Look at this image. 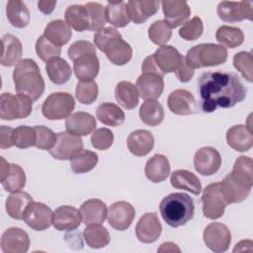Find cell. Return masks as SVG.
<instances>
[{"instance_id":"6da1fadb","label":"cell","mask_w":253,"mask_h":253,"mask_svg":"<svg viewBox=\"0 0 253 253\" xmlns=\"http://www.w3.org/2000/svg\"><path fill=\"white\" fill-rule=\"evenodd\" d=\"M201 109L211 113L220 108H231L246 98L247 89L232 72L210 71L199 78Z\"/></svg>"},{"instance_id":"7a4b0ae2","label":"cell","mask_w":253,"mask_h":253,"mask_svg":"<svg viewBox=\"0 0 253 253\" xmlns=\"http://www.w3.org/2000/svg\"><path fill=\"white\" fill-rule=\"evenodd\" d=\"M220 191L228 204L243 202L253 186V161L249 156H239L232 171L219 182Z\"/></svg>"},{"instance_id":"3957f363","label":"cell","mask_w":253,"mask_h":253,"mask_svg":"<svg viewBox=\"0 0 253 253\" xmlns=\"http://www.w3.org/2000/svg\"><path fill=\"white\" fill-rule=\"evenodd\" d=\"M13 81L18 94L39 100L44 91V81L37 62L31 58L22 59L14 68Z\"/></svg>"},{"instance_id":"277c9868","label":"cell","mask_w":253,"mask_h":253,"mask_svg":"<svg viewBox=\"0 0 253 253\" xmlns=\"http://www.w3.org/2000/svg\"><path fill=\"white\" fill-rule=\"evenodd\" d=\"M159 211L164 221L171 227L185 225L194 216L193 199L185 193H172L162 199Z\"/></svg>"},{"instance_id":"5b68a950","label":"cell","mask_w":253,"mask_h":253,"mask_svg":"<svg viewBox=\"0 0 253 253\" xmlns=\"http://www.w3.org/2000/svg\"><path fill=\"white\" fill-rule=\"evenodd\" d=\"M227 59V49L215 43H200L191 47L185 56V61L192 69L216 66Z\"/></svg>"},{"instance_id":"8992f818","label":"cell","mask_w":253,"mask_h":253,"mask_svg":"<svg viewBox=\"0 0 253 253\" xmlns=\"http://www.w3.org/2000/svg\"><path fill=\"white\" fill-rule=\"evenodd\" d=\"M33 100L23 94L2 93L0 97V119L13 121L29 117L33 110Z\"/></svg>"},{"instance_id":"52a82bcc","label":"cell","mask_w":253,"mask_h":253,"mask_svg":"<svg viewBox=\"0 0 253 253\" xmlns=\"http://www.w3.org/2000/svg\"><path fill=\"white\" fill-rule=\"evenodd\" d=\"M74 107V98L69 93L55 92L44 100L42 106V113L49 121H58L69 117Z\"/></svg>"},{"instance_id":"ba28073f","label":"cell","mask_w":253,"mask_h":253,"mask_svg":"<svg viewBox=\"0 0 253 253\" xmlns=\"http://www.w3.org/2000/svg\"><path fill=\"white\" fill-rule=\"evenodd\" d=\"M203 213L210 219H217L224 213V210L228 203L224 199L219 182L208 185L202 195Z\"/></svg>"},{"instance_id":"9c48e42d","label":"cell","mask_w":253,"mask_h":253,"mask_svg":"<svg viewBox=\"0 0 253 253\" xmlns=\"http://www.w3.org/2000/svg\"><path fill=\"white\" fill-rule=\"evenodd\" d=\"M220 20L236 23L243 20H253V3L251 1H221L216 8Z\"/></svg>"},{"instance_id":"30bf717a","label":"cell","mask_w":253,"mask_h":253,"mask_svg":"<svg viewBox=\"0 0 253 253\" xmlns=\"http://www.w3.org/2000/svg\"><path fill=\"white\" fill-rule=\"evenodd\" d=\"M56 142L48 150L49 154L57 160H71L83 149V140L81 136L71 134L67 131L56 133Z\"/></svg>"},{"instance_id":"8fae6325","label":"cell","mask_w":253,"mask_h":253,"mask_svg":"<svg viewBox=\"0 0 253 253\" xmlns=\"http://www.w3.org/2000/svg\"><path fill=\"white\" fill-rule=\"evenodd\" d=\"M206 246L213 252H225L231 242V233L228 227L220 222H211L206 226L203 232Z\"/></svg>"},{"instance_id":"7c38bea8","label":"cell","mask_w":253,"mask_h":253,"mask_svg":"<svg viewBox=\"0 0 253 253\" xmlns=\"http://www.w3.org/2000/svg\"><path fill=\"white\" fill-rule=\"evenodd\" d=\"M53 211L46 205L40 202H31L23 215L24 221L34 230L42 231L52 224Z\"/></svg>"},{"instance_id":"4fadbf2b","label":"cell","mask_w":253,"mask_h":253,"mask_svg":"<svg viewBox=\"0 0 253 253\" xmlns=\"http://www.w3.org/2000/svg\"><path fill=\"white\" fill-rule=\"evenodd\" d=\"M135 87L143 100H156L164 90L163 76L153 71H142L136 80Z\"/></svg>"},{"instance_id":"5bb4252c","label":"cell","mask_w":253,"mask_h":253,"mask_svg":"<svg viewBox=\"0 0 253 253\" xmlns=\"http://www.w3.org/2000/svg\"><path fill=\"white\" fill-rule=\"evenodd\" d=\"M221 165L219 152L211 146H204L196 151L194 156L195 170L204 176L216 173Z\"/></svg>"},{"instance_id":"9a60e30c","label":"cell","mask_w":253,"mask_h":253,"mask_svg":"<svg viewBox=\"0 0 253 253\" xmlns=\"http://www.w3.org/2000/svg\"><path fill=\"white\" fill-rule=\"evenodd\" d=\"M135 216V211L131 204L119 201L112 204L108 210V222L116 230L127 229Z\"/></svg>"},{"instance_id":"2e32d148","label":"cell","mask_w":253,"mask_h":253,"mask_svg":"<svg viewBox=\"0 0 253 253\" xmlns=\"http://www.w3.org/2000/svg\"><path fill=\"white\" fill-rule=\"evenodd\" d=\"M169 110L179 116H188L198 113V102L194 95L185 89L172 91L167 99Z\"/></svg>"},{"instance_id":"e0dca14e","label":"cell","mask_w":253,"mask_h":253,"mask_svg":"<svg viewBox=\"0 0 253 253\" xmlns=\"http://www.w3.org/2000/svg\"><path fill=\"white\" fill-rule=\"evenodd\" d=\"M162 232V225L156 212H145L137 221L135 234L142 243L155 242Z\"/></svg>"},{"instance_id":"ac0fdd59","label":"cell","mask_w":253,"mask_h":253,"mask_svg":"<svg viewBox=\"0 0 253 253\" xmlns=\"http://www.w3.org/2000/svg\"><path fill=\"white\" fill-rule=\"evenodd\" d=\"M30 247L28 233L20 227L6 229L1 237V250L4 253H26Z\"/></svg>"},{"instance_id":"d6986e66","label":"cell","mask_w":253,"mask_h":253,"mask_svg":"<svg viewBox=\"0 0 253 253\" xmlns=\"http://www.w3.org/2000/svg\"><path fill=\"white\" fill-rule=\"evenodd\" d=\"M151 55L156 67L163 75L175 72L184 57L177 48L169 44L161 45Z\"/></svg>"},{"instance_id":"ffe728a7","label":"cell","mask_w":253,"mask_h":253,"mask_svg":"<svg viewBox=\"0 0 253 253\" xmlns=\"http://www.w3.org/2000/svg\"><path fill=\"white\" fill-rule=\"evenodd\" d=\"M165 22L171 29L185 24L190 18L191 9L186 1H162L161 2Z\"/></svg>"},{"instance_id":"44dd1931","label":"cell","mask_w":253,"mask_h":253,"mask_svg":"<svg viewBox=\"0 0 253 253\" xmlns=\"http://www.w3.org/2000/svg\"><path fill=\"white\" fill-rule=\"evenodd\" d=\"M81 221L80 211L71 206L58 207L52 214V225L59 231L74 230Z\"/></svg>"},{"instance_id":"7402d4cb","label":"cell","mask_w":253,"mask_h":253,"mask_svg":"<svg viewBox=\"0 0 253 253\" xmlns=\"http://www.w3.org/2000/svg\"><path fill=\"white\" fill-rule=\"evenodd\" d=\"M97 121L95 117L86 112H76L65 120L66 131L77 135L85 136L93 132L96 128Z\"/></svg>"},{"instance_id":"603a6c76","label":"cell","mask_w":253,"mask_h":253,"mask_svg":"<svg viewBox=\"0 0 253 253\" xmlns=\"http://www.w3.org/2000/svg\"><path fill=\"white\" fill-rule=\"evenodd\" d=\"M226 142L238 152H246L253 145V134L250 126L236 125L228 128L226 132Z\"/></svg>"},{"instance_id":"cb8c5ba5","label":"cell","mask_w":253,"mask_h":253,"mask_svg":"<svg viewBox=\"0 0 253 253\" xmlns=\"http://www.w3.org/2000/svg\"><path fill=\"white\" fill-rule=\"evenodd\" d=\"M160 4L156 0H130L126 3V8L130 20L134 24H141L157 13Z\"/></svg>"},{"instance_id":"d4e9b609","label":"cell","mask_w":253,"mask_h":253,"mask_svg":"<svg viewBox=\"0 0 253 253\" xmlns=\"http://www.w3.org/2000/svg\"><path fill=\"white\" fill-rule=\"evenodd\" d=\"M82 222L85 225L101 224L105 221L108 209L106 204L99 199H90L85 201L80 207Z\"/></svg>"},{"instance_id":"484cf974","label":"cell","mask_w":253,"mask_h":253,"mask_svg":"<svg viewBox=\"0 0 253 253\" xmlns=\"http://www.w3.org/2000/svg\"><path fill=\"white\" fill-rule=\"evenodd\" d=\"M103 52L106 53V56L113 64L118 66L126 64L132 57L131 46L122 37L112 40L105 46Z\"/></svg>"},{"instance_id":"4316f807","label":"cell","mask_w":253,"mask_h":253,"mask_svg":"<svg viewBox=\"0 0 253 253\" xmlns=\"http://www.w3.org/2000/svg\"><path fill=\"white\" fill-rule=\"evenodd\" d=\"M127 148L135 156L147 155L154 146V137L152 133L145 129H136L127 137Z\"/></svg>"},{"instance_id":"83f0119b","label":"cell","mask_w":253,"mask_h":253,"mask_svg":"<svg viewBox=\"0 0 253 253\" xmlns=\"http://www.w3.org/2000/svg\"><path fill=\"white\" fill-rule=\"evenodd\" d=\"M23 47L19 39L11 34L2 38V54L0 62L3 66L11 67L17 65L22 59Z\"/></svg>"},{"instance_id":"f1b7e54d","label":"cell","mask_w":253,"mask_h":253,"mask_svg":"<svg viewBox=\"0 0 253 253\" xmlns=\"http://www.w3.org/2000/svg\"><path fill=\"white\" fill-rule=\"evenodd\" d=\"M144 174L152 183L163 182L170 174V163L168 158L162 154L153 155L145 164Z\"/></svg>"},{"instance_id":"f546056e","label":"cell","mask_w":253,"mask_h":253,"mask_svg":"<svg viewBox=\"0 0 253 253\" xmlns=\"http://www.w3.org/2000/svg\"><path fill=\"white\" fill-rule=\"evenodd\" d=\"M99 70L100 63L96 54H85L73 61V71L79 81L93 80Z\"/></svg>"},{"instance_id":"4dcf8cb0","label":"cell","mask_w":253,"mask_h":253,"mask_svg":"<svg viewBox=\"0 0 253 253\" xmlns=\"http://www.w3.org/2000/svg\"><path fill=\"white\" fill-rule=\"evenodd\" d=\"M170 183L175 189L186 190L194 195H199L202 191L200 179L193 172L186 169L175 170L171 174Z\"/></svg>"},{"instance_id":"1f68e13d","label":"cell","mask_w":253,"mask_h":253,"mask_svg":"<svg viewBox=\"0 0 253 253\" xmlns=\"http://www.w3.org/2000/svg\"><path fill=\"white\" fill-rule=\"evenodd\" d=\"M43 35L49 42L60 47L69 42L72 32L71 28L63 20H53L45 26Z\"/></svg>"},{"instance_id":"d6a6232c","label":"cell","mask_w":253,"mask_h":253,"mask_svg":"<svg viewBox=\"0 0 253 253\" xmlns=\"http://www.w3.org/2000/svg\"><path fill=\"white\" fill-rule=\"evenodd\" d=\"M45 71L49 80L56 85L66 83L72 74L70 65L61 57H54L46 62Z\"/></svg>"},{"instance_id":"836d02e7","label":"cell","mask_w":253,"mask_h":253,"mask_svg":"<svg viewBox=\"0 0 253 253\" xmlns=\"http://www.w3.org/2000/svg\"><path fill=\"white\" fill-rule=\"evenodd\" d=\"M66 24L77 32L89 30L90 19L89 13L85 5L68 6L64 13Z\"/></svg>"},{"instance_id":"e575fe53","label":"cell","mask_w":253,"mask_h":253,"mask_svg":"<svg viewBox=\"0 0 253 253\" xmlns=\"http://www.w3.org/2000/svg\"><path fill=\"white\" fill-rule=\"evenodd\" d=\"M115 97L117 102L126 110L134 109L139 101L136 87L128 81H121L116 85Z\"/></svg>"},{"instance_id":"d590c367","label":"cell","mask_w":253,"mask_h":253,"mask_svg":"<svg viewBox=\"0 0 253 253\" xmlns=\"http://www.w3.org/2000/svg\"><path fill=\"white\" fill-rule=\"evenodd\" d=\"M6 15L10 24L16 28H25L30 23L31 14L26 3L20 0H10L6 6Z\"/></svg>"},{"instance_id":"8d00e7d4","label":"cell","mask_w":253,"mask_h":253,"mask_svg":"<svg viewBox=\"0 0 253 253\" xmlns=\"http://www.w3.org/2000/svg\"><path fill=\"white\" fill-rule=\"evenodd\" d=\"M97 119L104 125L118 126L125 122L124 111L114 103L105 102L98 106L96 111Z\"/></svg>"},{"instance_id":"74e56055","label":"cell","mask_w":253,"mask_h":253,"mask_svg":"<svg viewBox=\"0 0 253 253\" xmlns=\"http://www.w3.org/2000/svg\"><path fill=\"white\" fill-rule=\"evenodd\" d=\"M34 199L27 192L12 193L6 200L5 208L9 216L14 219H23L24 211Z\"/></svg>"},{"instance_id":"f35d334b","label":"cell","mask_w":253,"mask_h":253,"mask_svg":"<svg viewBox=\"0 0 253 253\" xmlns=\"http://www.w3.org/2000/svg\"><path fill=\"white\" fill-rule=\"evenodd\" d=\"M138 114L141 122L149 126H158L164 119L163 107L156 100H148L142 103Z\"/></svg>"},{"instance_id":"ab89813d","label":"cell","mask_w":253,"mask_h":253,"mask_svg":"<svg viewBox=\"0 0 253 253\" xmlns=\"http://www.w3.org/2000/svg\"><path fill=\"white\" fill-rule=\"evenodd\" d=\"M83 237L87 245L94 249H99L107 246L111 240L107 228L100 224L87 225L84 228Z\"/></svg>"},{"instance_id":"60d3db41","label":"cell","mask_w":253,"mask_h":253,"mask_svg":"<svg viewBox=\"0 0 253 253\" xmlns=\"http://www.w3.org/2000/svg\"><path fill=\"white\" fill-rule=\"evenodd\" d=\"M215 39L225 48H235L243 43L244 34L240 28L223 25L216 30Z\"/></svg>"},{"instance_id":"b9f144b4","label":"cell","mask_w":253,"mask_h":253,"mask_svg":"<svg viewBox=\"0 0 253 253\" xmlns=\"http://www.w3.org/2000/svg\"><path fill=\"white\" fill-rule=\"evenodd\" d=\"M106 19L111 25L124 28L128 25L130 18L127 13L126 3L125 1L109 2L105 8Z\"/></svg>"},{"instance_id":"7bdbcfd3","label":"cell","mask_w":253,"mask_h":253,"mask_svg":"<svg viewBox=\"0 0 253 253\" xmlns=\"http://www.w3.org/2000/svg\"><path fill=\"white\" fill-rule=\"evenodd\" d=\"M1 184L7 192H20L26 185L25 171L18 164H10L7 174L1 178Z\"/></svg>"},{"instance_id":"ee69618b","label":"cell","mask_w":253,"mask_h":253,"mask_svg":"<svg viewBox=\"0 0 253 253\" xmlns=\"http://www.w3.org/2000/svg\"><path fill=\"white\" fill-rule=\"evenodd\" d=\"M98 154L88 149H82L70 160V168L75 174L87 173L95 168L98 163Z\"/></svg>"},{"instance_id":"f6af8a7d","label":"cell","mask_w":253,"mask_h":253,"mask_svg":"<svg viewBox=\"0 0 253 253\" xmlns=\"http://www.w3.org/2000/svg\"><path fill=\"white\" fill-rule=\"evenodd\" d=\"M98 85L94 80L78 81L75 89V97L83 105H91L97 100Z\"/></svg>"},{"instance_id":"bcb514c9","label":"cell","mask_w":253,"mask_h":253,"mask_svg":"<svg viewBox=\"0 0 253 253\" xmlns=\"http://www.w3.org/2000/svg\"><path fill=\"white\" fill-rule=\"evenodd\" d=\"M172 37V29L164 20L153 22L148 28V38L156 45H164Z\"/></svg>"},{"instance_id":"7dc6e473","label":"cell","mask_w":253,"mask_h":253,"mask_svg":"<svg viewBox=\"0 0 253 253\" xmlns=\"http://www.w3.org/2000/svg\"><path fill=\"white\" fill-rule=\"evenodd\" d=\"M13 145L18 148L24 149L35 146L36 142V129L28 126H20L14 128L12 134Z\"/></svg>"},{"instance_id":"c3c4849f","label":"cell","mask_w":253,"mask_h":253,"mask_svg":"<svg viewBox=\"0 0 253 253\" xmlns=\"http://www.w3.org/2000/svg\"><path fill=\"white\" fill-rule=\"evenodd\" d=\"M85 7L88 10L90 19V26L88 31L99 32L104 29L107 22L105 7L98 2L86 3Z\"/></svg>"},{"instance_id":"681fc988","label":"cell","mask_w":253,"mask_h":253,"mask_svg":"<svg viewBox=\"0 0 253 253\" xmlns=\"http://www.w3.org/2000/svg\"><path fill=\"white\" fill-rule=\"evenodd\" d=\"M233 66L248 82L253 80V58L251 52L240 51L233 56Z\"/></svg>"},{"instance_id":"f907efd6","label":"cell","mask_w":253,"mask_h":253,"mask_svg":"<svg viewBox=\"0 0 253 253\" xmlns=\"http://www.w3.org/2000/svg\"><path fill=\"white\" fill-rule=\"evenodd\" d=\"M36 52L42 61L47 62L54 57H58L61 48L49 42L44 35H42L36 42Z\"/></svg>"},{"instance_id":"816d5d0a","label":"cell","mask_w":253,"mask_h":253,"mask_svg":"<svg viewBox=\"0 0 253 253\" xmlns=\"http://www.w3.org/2000/svg\"><path fill=\"white\" fill-rule=\"evenodd\" d=\"M204 31L203 21L200 17H193L187 21L179 30V36L185 41H196L199 39Z\"/></svg>"},{"instance_id":"f5cc1de1","label":"cell","mask_w":253,"mask_h":253,"mask_svg":"<svg viewBox=\"0 0 253 253\" xmlns=\"http://www.w3.org/2000/svg\"><path fill=\"white\" fill-rule=\"evenodd\" d=\"M34 127L36 129L35 147L42 150H50L56 142L57 135L44 126H36Z\"/></svg>"},{"instance_id":"db71d44e","label":"cell","mask_w":253,"mask_h":253,"mask_svg":"<svg viewBox=\"0 0 253 253\" xmlns=\"http://www.w3.org/2000/svg\"><path fill=\"white\" fill-rule=\"evenodd\" d=\"M114 133L107 127L97 128L91 135V144L95 149L107 150L113 145Z\"/></svg>"},{"instance_id":"11a10c76","label":"cell","mask_w":253,"mask_h":253,"mask_svg":"<svg viewBox=\"0 0 253 253\" xmlns=\"http://www.w3.org/2000/svg\"><path fill=\"white\" fill-rule=\"evenodd\" d=\"M68 57L74 61L76 58L85 54H96L95 45L87 41H77L71 43L67 50Z\"/></svg>"},{"instance_id":"9f6ffc18","label":"cell","mask_w":253,"mask_h":253,"mask_svg":"<svg viewBox=\"0 0 253 253\" xmlns=\"http://www.w3.org/2000/svg\"><path fill=\"white\" fill-rule=\"evenodd\" d=\"M118 37H122V35L118 32V30L116 28L113 27H107L102 29L101 31L97 32L94 35V43L95 45L101 50L103 51L105 46L114 39L118 38Z\"/></svg>"},{"instance_id":"6f0895ef","label":"cell","mask_w":253,"mask_h":253,"mask_svg":"<svg viewBox=\"0 0 253 253\" xmlns=\"http://www.w3.org/2000/svg\"><path fill=\"white\" fill-rule=\"evenodd\" d=\"M194 69H192L191 67H189L185 61V57H183L179 67L177 68V70L175 71V74H176V77L178 78V80L180 82H189L190 80H192L193 76H194Z\"/></svg>"},{"instance_id":"680465c9","label":"cell","mask_w":253,"mask_h":253,"mask_svg":"<svg viewBox=\"0 0 253 253\" xmlns=\"http://www.w3.org/2000/svg\"><path fill=\"white\" fill-rule=\"evenodd\" d=\"M14 128L7 126H1L0 127V147L2 149L9 148L13 146V140H12V134H13Z\"/></svg>"},{"instance_id":"91938a15","label":"cell","mask_w":253,"mask_h":253,"mask_svg":"<svg viewBox=\"0 0 253 253\" xmlns=\"http://www.w3.org/2000/svg\"><path fill=\"white\" fill-rule=\"evenodd\" d=\"M56 5V1L54 0H40L38 2V7H39V10L43 13V14H50L53 10H54V7Z\"/></svg>"},{"instance_id":"94428289","label":"cell","mask_w":253,"mask_h":253,"mask_svg":"<svg viewBox=\"0 0 253 253\" xmlns=\"http://www.w3.org/2000/svg\"><path fill=\"white\" fill-rule=\"evenodd\" d=\"M158 252H180V248L177 246V244L173 242H164L161 244V246L157 250Z\"/></svg>"}]
</instances>
